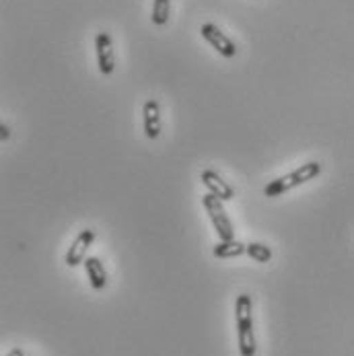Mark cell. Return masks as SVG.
I'll use <instances>...</instances> for the list:
<instances>
[{"mask_svg":"<svg viewBox=\"0 0 354 356\" xmlns=\"http://www.w3.org/2000/svg\"><path fill=\"white\" fill-rule=\"evenodd\" d=\"M237 346L241 356H255V334H253V303L249 295H239L235 301Z\"/></svg>","mask_w":354,"mask_h":356,"instance_id":"obj_1","label":"cell"},{"mask_svg":"<svg viewBox=\"0 0 354 356\" xmlns=\"http://www.w3.org/2000/svg\"><path fill=\"white\" fill-rule=\"evenodd\" d=\"M6 356H25V353H23L21 348H14V350H10Z\"/></svg>","mask_w":354,"mask_h":356,"instance_id":"obj_14","label":"cell"},{"mask_svg":"<svg viewBox=\"0 0 354 356\" xmlns=\"http://www.w3.org/2000/svg\"><path fill=\"white\" fill-rule=\"evenodd\" d=\"M200 35L204 37L206 43H210V48H215L223 58H235L237 56V46L235 41L225 35L215 23H204L200 27Z\"/></svg>","mask_w":354,"mask_h":356,"instance_id":"obj_4","label":"cell"},{"mask_svg":"<svg viewBox=\"0 0 354 356\" xmlns=\"http://www.w3.org/2000/svg\"><path fill=\"white\" fill-rule=\"evenodd\" d=\"M247 255H249L253 261H257V264H268V261L272 259V249H270L266 243L253 241V243L247 245Z\"/></svg>","mask_w":354,"mask_h":356,"instance_id":"obj_12","label":"cell"},{"mask_svg":"<svg viewBox=\"0 0 354 356\" xmlns=\"http://www.w3.org/2000/svg\"><path fill=\"white\" fill-rule=\"evenodd\" d=\"M8 138H10V128H8V123H0V140L6 142Z\"/></svg>","mask_w":354,"mask_h":356,"instance_id":"obj_13","label":"cell"},{"mask_svg":"<svg viewBox=\"0 0 354 356\" xmlns=\"http://www.w3.org/2000/svg\"><path fill=\"white\" fill-rule=\"evenodd\" d=\"M142 128H144V136L148 140H157L161 136V130H163L161 108L155 99H148L142 106Z\"/></svg>","mask_w":354,"mask_h":356,"instance_id":"obj_8","label":"cell"},{"mask_svg":"<svg viewBox=\"0 0 354 356\" xmlns=\"http://www.w3.org/2000/svg\"><path fill=\"white\" fill-rule=\"evenodd\" d=\"M171 14V0H153V10H150V21L157 27L167 25Z\"/></svg>","mask_w":354,"mask_h":356,"instance_id":"obj_11","label":"cell"},{"mask_svg":"<svg viewBox=\"0 0 354 356\" xmlns=\"http://www.w3.org/2000/svg\"><path fill=\"white\" fill-rule=\"evenodd\" d=\"M97 239V233H95V229H83L75 241H72V245L68 247V251H66V255H64V261H66V266H70V268H77V266H81V264H85V257H87V249L93 245V241Z\"/></svg>","mask_w":354,"mask_h":356,"instance_id":"obj_6","label":"cell"},{"mask_svg":"<svg viewBox=\"0 0 354 356\" xmlns=\"http://www.w3.org/2000/svg\"><path fill=\"white\" fill-rule=\"evenodd\" d=\"M319 173H322V163H317V161L303 163L299 169H295V171H291V173L278 177V179H272L264 188V194L268 198H278V196H282V194H286V192H291V190H295V188H299V186H303V184H307L311 179H315Z\"/></svg>","mask_w":354,"mask_h":356,"instance_id":"obj_2","label":"cell"},{"mask_svg":"<svg viewBox=\"0 0 354 356\" xmlns=\"http://www.w3.org/2000/svg\"><path fill=\"white\" fill-rule=\"evenodd\" d=\"M85 272H87V278H89L93 290L101 293L108 286V272H106V266L99 257L87 255L85 257Z\"/></svg>","mask_w":354,"mask_h":356,"instance_id":"obj_9","label":"cell"},{"mask_svg":"<svg viewBox=\"0 0 354 356\" xmlns=\"http://www.w3.org/2000/svg\"><path fill=\"white\" fill-rule=\"evenodd\" d=\"M200 179H202V186L208 190V194L217 196L219 200L229 202V200H233V198H235V190H233V186H231L227 179H223L215 169H204V171H202V175H200Z\"/></svg>","mask_w":354,"mask_h":356,"instance_id":"obj_7","label":"cell"},{"mask_svg":"<svg viewBox=\"0 0 354 356\" xmlns=\"http://www.w3.org/2000/svg\"><path fill=\"white\" fill-rule=\"evenodd\" d=\"M95 54H97V66L99 72L110 77L116 70V52H114V39L110 33L99 31L95 35Z\"/></svg>","mask_w":354,"mask_h":356,"instance_id":"obj_5","label":"cell"},{"mask_svg":"<svg viewBox=\"0 0 354 356\" xmlns=\"http://www.w3.org/2000/svg\"><path fill=\"white\" fill-rule=\"evenodd\" d=\"M247 253V245L237 241V239H231V241H219L213 249V255L219 257V259H229V257H239Z\"/></svg>","mask_w":354,"mask_h":356,"instance_id":"obj_10","label":"cell"},{"mask_svg":"<svg viewBox=\"0 0 354 356\" xmlns=\"http://www.w3.org/2000/svg\"><path fill=\"white\" fill-rule=\"evenodd\" d=\"M202 206H204V210H206V215H208V219L213 223V229H215L219 241L235 239V229H233V223H231V219H229V215L225 210L223 200H219L213 194H204L202 196Z\"/></svg>","mask_w":354,"mask_h":356,"instance_id":"obj_3","label":"cell"}]
</instances>
